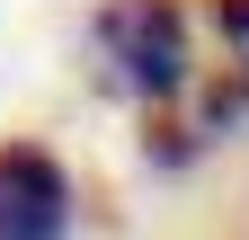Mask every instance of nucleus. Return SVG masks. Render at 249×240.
<instances>
[{
    "mask_svg": "<svg viewBox=\"0 0 249 240\" xmlns=\"http://www.w3.org/2000/svg\"><path fill=\"white\" fill-rule=\"evenodd\" d=\"M89 80L116 107L169 116L187 89H196V63H187V9L178 0H98L89 18Z\"/></svg>",
    "mask_w": 249,
    "mask_h": 240,
    "instance_id": "nucleus-1",
    "label": "nucleus"
},
{
    "mask_svg": "<svg viewBox=\"0 0 249 240\" xmlns=\"http://www.w3.org/2000/svg\"><path fill=\"white\" fill-rule=\"evenodd\" d=\"M71 169L53 142L9 134L0 142V240H71Z\"/></svg>",
    "mask_w": 249,
    "mask_h": 240,
    "instance_id": "nucleus-2",
    "label": "nucleus"
},
{
    "mask_svg": "<svg viewBox=\"0 0 249 240\" xmlns=\"http://www.w3.org/2000/svg\"><path fill=\"white\" fill-rule=\"evenodd\" d=\"M240 125H249V63H223L213 80L187 89V134L213 152V142H231Z\"/></svg>",
    "mask_w": 249,
    "mask_h": 240,
    "instance_id": "nucleus-3",
    "label": "nucleus"
},
{
    "mask_svg": "<svg viewBox=\"0 0 249 240\" xmlns=\"http://www.w3.org/2000/svg\"><path fill=\"white\" fill-rule=\"evenodd\" d=\"M213 27H223L231 63H249V0H213Z\"/></svg>",
    "mask_w": 249,
    "mask_h": 240,
    "instance_id": "nucleus-4",
    "label": "nucleus"
}]
</instances>
